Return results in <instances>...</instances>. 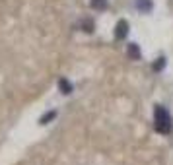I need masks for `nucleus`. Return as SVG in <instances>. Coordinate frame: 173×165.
<instances>
[{
  "instance_id": "f257e3e1",
  "label": "nucleus",
  "mask_w": 173,
  "mask_h": 165,
  "mask_svg": "<svg viewBox=\"0 0 173 165\" xmlns=\"http://www.w3.org/2000/svg\"><path fill=\"white\" fill-rule=\"evenodd\" d=\"M154 126H156L158 132H161V134H167V132H171V128H173L171 115L167 113L161 105H158V107L154 109Z\"/></svg>"
},
{
  "instance_id": "f03ea898",
  "label": "nucleus",
  "mask_w": 173,
  "mask_h": 165,
  "mask_svg": "<svg viewBox=\"0 0 173 165\" xmlns=\"http://www.w3.org/2000/svg\"><path fill=\"white\" fill-rule=\"evenodd\" d=\"M127 33H128V22H127V20H123V22L117 23L115 37H117V39H123V37H127Z\"/></svg>"
},
{
  "instance_id": "7ed1b4c3",
  "label": "nucleus",
  "mask_w": 173,
  "mask_h": 165,
  "mask_svg": "<svg viewBox=\"0 0 173 165\" xmlns=\"http://www.w3.org/2000/svg\"><path fill=\"white\" fill-rule=\"evenodd\" d=\"M136 8L138 10H142V12H150V8H152V2L150 0H136Z\"/></svg>"
},
{
  "instance_id": "20e7f679",
  "label": "nucleus",
  "mask_w": 173,
  "mask_h": 165,
  "mask_svg": "<svg viewBox=\"0 0 173 165\" xmlns=\"http://www.w3.org/2000/svg\"><path fill=\"white\" fill-rule=\"evenodd\" d=\"M59 88L62 89V93H70V91H72V86H70V84H68V82H66V80H64V78H62V80H60V82H59Z\"/></svg>"
},
{
  "instance_id": "39448f33",
  "label": "nucleus",
  "mask_w": 173,
  "mask_h": 165,
  "mask_svg": "<svg viewBox=\"0 0 173 165\" xmlns=\"http://www.w3.org/2000/svg\"><path fill=\"white\" fill-rule=\"evenodd\" d=\"M128 56L130 58H138L140 56V51H138V47H136V45H130L128 47Z\"/></svg>"
},
{
  "instance_id": "423d86ee",
  "label": "nucleus",
  "mask_w": 173,
  "mask_h": 165,
  "mask_svg": "<svg viewBox=\"0 0 173 165\" xmlns=\"http://www.w3.org/2000/svg\"><path fill=\"white\" fill-rule=\"evenodd\" d=\"M105 4H107V0H92V6L96 10H103V8H105Z\"/></svg>"
},
{
  "instance_id": "0eeeda50",
  "label": "nucleus",
  "mask_w": 173,
  "mask_h": 165,
  "mask_svg": "<svg viewBox=\"0 0 173 165\" xmlns=\"http://www.w3.org/2000/svg\"><path fill=\"white\" fill-rule=\"evenodd\" d=\"M55 115H56V113H55V111H53V113H49V115H45V117H43V119H41V124H45V122H49V120H51V119H53V117H55Z\"/></svg>"
},
{
  "instance_id": "6e6552de",
  "label": "nucleus",
  "mask_w": 173,
  "mask_h": 165,
  "mask_svg": "<svg viewBox=\"0 0 173 165\" xmlns=\"http://www.w3.org/2000/svg\"><path fill=\"white\" fill-rule=\"evenodd\" d=\"M164 60H165V58H160V62H158V64H156V66H154V70H160V68H161V66H164Z\"/></svg>"
}]
</instances>
